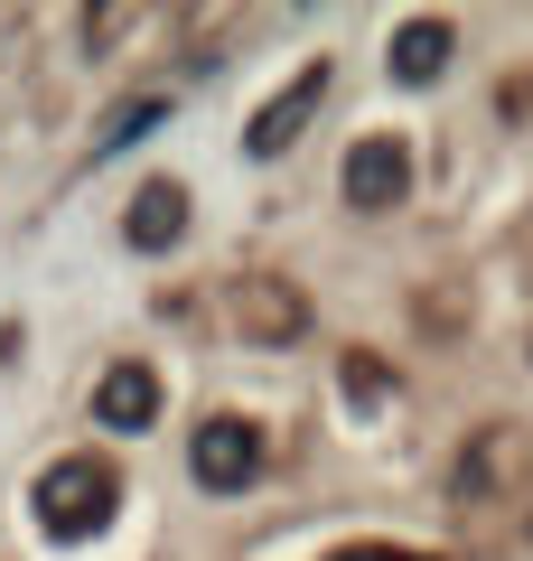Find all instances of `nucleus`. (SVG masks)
I'll list each match as a JSON object with an SVG mask.
<instances>
[{
	"mask_svg": "<svg viewBox=\"0 0 533 561\" xmlns=\"http://www.w3.org/2000/svg\"><path fill=\"white\" fill-rule=\"evenodd\" d=\"M450 20H402L394 47H384V66H394V84H440V66H450Z\"/></svg>",
	"mask_w": 533,
	"mask_h": 561,
	"instance_id": "nucleus-8",
	"label": "nucleus"
},
{
	"mask_svg": "<svg viewBox=\"0 0 533 561\" xmlns=\"http://www.w3.org/2000/svg\"><path fill=\"white\" fill-rule=\"evenodd\" d=\"M347 393H355V402H384V365H365V356H347Z\"/></svg>",
	"mask_w": 533,
	"mask_h": 561,
	"instance_id": "nucleus-10",
	"label": "nucleus"
},
{
	"mask_svg": "<svg viewBox=\"0 0 533 561\" xmlns=\"http://www.w3.org/2000/svg\"><path fill=\"white\" fill-rule=\"evenodd\" d=\"M159 122H169V94H132V103H122V113L94 131V160H122V150H140Z\"/></svg>",
	"mask_w": 533,
	"mask_h": 561,
	"instance_id": "nucleus-9",
	"label": "nucleus"
},
{
	"mask_svg": "<svg viewBox=\"0 0 533 561\" xmlns=\"http://www.w3.org/2000/svg\"><path fill=\"white\" fill-rule=\"evenodd\" d=\"M318 103H328V57H309V66H299V76L281 84V94L262 103L253 122H243V160H281V150H291V140L309 131V113H318Z\"/></svg>",
	"mask_w": 533,
	"mask_h": 561,
	"instance_id": "nucleus-3",
	"label": "nucleus"
},
{
	"mask_svg": "<svg viewBox=\"0 0 533 561\" xmlns=\"http://www.w3.org/2000/svg\"><path fill=\"white\" fill-rule=\"evenodd\" d=\"M188 234V187L178 179H150L132 197V216H122V243H132V253H169V243Z\"/></svg>",
	"mask_w": 533,
	"mask_h": 561,
	"instance_id": "nucleus-6",
	"label": "nucleus"
},
{
	"mask_svg": "<svg viewBox=\"0 0 533 561\" xmlns=\"http://www.w3.org/2000/svg\"><path fill=\"white\" fill-rule=\"evenodd\" d=\"M402 187H412V150L394 131H365L347 150V206L355 216H384V206H402Z\"/></svg>",
	"mask_w": 533,
	"mask_h": 561,
	"instance_id": "nucleus-4",
	"label": "nucleus"
},
{
	"mask_svg": "<svg viewBox=\"0 0 533 561\" xmlns=\"http://www.w3.org/2000/svg\"><path fill=\"white\" fill-rule=\"evenodd\" d=\"M159 421V375L150 365H113L94 383V431H150Z\"/></svg>",
	"mask_w": 533,
	"mask_h": 561,
	"instance_id": "nucleus-7",
	"label": "nucleus"
},
{
	"mask_svg": "<svg viewBox=\"0 0 533 561\" xmlns=\"http://www.w3.org/2000/svg\"><path fill=\"white\" fill-rule=\"evenodd\" d=\"M337 561H431V552H394V542H355V552H337Z\"/></svg>",
	"mask_w": 533,
	"mask_h": 561,
	"instance_id": "nucleus-11",
	"label": "nucleus"
},
{
	"mask_svg": "<svg viewBox=\"0 0 533 561\" xmlns=\"http://www.w3.org/2000/svg\"><path fill=\"white\" fill-rule=\"evenodd\" d=\"M188 468H197V486L235 496V486L262 478V431H253V421H235V412L197 421V431H188Z\"/></svg>",
	"mask_w": 533,
	"mask_h": 561,
	"instance_id": "nucleus-2",
	"label": "nucleus"
},
{
	"mask_svg": "<svg viewBox=\"0 0 533 561\" xmlns=\"http://www.w3.org/2000/svg\"><path fill=\"white\" fill-rule=\"evenodd\" d=\"M235 328H243V337H262V346H291L299 328H309L299 280H281V272H243V280H235Z\"/></svg>",
	"mask_w": 533,
	"mask_h": 561,
	"instance_id": "nucleus-5",
	"label": "nucleus"
},
{
	"mask_svg": "<svg viewBox=\"0 0 533 561\" xmlns=\"http://www.w3.org/2000/svg\"><path fill=\"white\" fill-rule=\"evenodd\" d=\"M38 534L47 542H84V534H103V524H113V505H122V478L113 468L94 459V449H76V459H57L38 478Z\"/></svg>",
	"mask_w": 533,
	"mask_h": 561,
	"instance_id": "nucleus-1",
	"label": "nucleus"
}]
</instances>
